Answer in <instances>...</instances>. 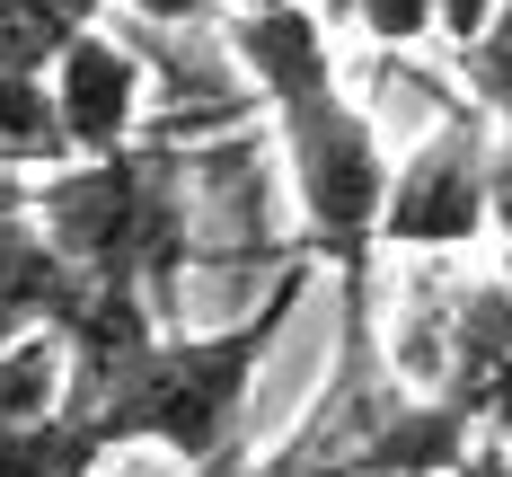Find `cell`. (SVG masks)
Segmentation results:
<instances>
[{
  "mask_svg": "<svg viewBox=\"0 0 512 477\" xmlns=\"http://www.w3.org/2000/svg\"><path fill=\"white\" fill-rule=\"evenodd\" d=\"M309 274H318V257L301 248L248 318L151 336L89 407H71L89 460H106V451H168V460H186V477H195V469H212V460H230V451H248L239 424H248L256 371H265V354L283 345V327H292V310H301V292H309Z\"/></svg>",
  "mask_w": 512,
  "mask_h": 477,
  "instance_id": "cell-1",
  "label": "cell"
},
{
  "mask_svg": "<svg viewBox=\"0 0 512 477\" xmlns=\"http://www.w3.org/2000/svg\"><path fill=\"white\" fill-rule=\"evenodd\" d=\"M195 477H274V460H256V451H230V460H212Z\"/></svg>",
  "mask_w": 512,
  "mask_h": 477,
  "instance_id": "cell-17",
  "label": "cell"
},
{
  "mask_svg": "<svg viewBox=\"0 0 512 477\" xmlns=\"http://www.w3.org/2000/svg\"><path fill=\"white\" fill-rule=\"evenodd\" d=\"M460 477H512V451L495 442V433H477V451L460 460Z\"/></svg>",
  "mask_w": 512,
  "mask_h": 477,
  "instance_id": "cell-16",
  "label": "cell"
},
{
  "mask_svg": "<svg viewBox=\"0 0 512 477\" xmlns=\"http://www.w3.org/2000/svg\"><path fill=\"white\" fill-rule=\"evenodd\" d=\"M106 27V0H0V71L9 80H53V62Z\"/></svg>",
  "mask_w": 512,
  "mask_h": 477,
  "instance_id": "cell-8",
  "label": "cell"
},
{
  "mask_svg": "<svg viewBox=\"0 0 512 477\" xmlns=\"http://www.w3.org/2000/svg\"><path fill=\"white\" fill-rule=\"evenodd\" d=\"M451 62H460V89H468V106H477L486 124L512 115V0H495V18H486Z\"/></svg>",
  "mask_w": 512,
  "mask_h": 477,
  "instance_id": "cell-12",
  "label": "cell"
},
{
  "mask_svg": "<svg viewBox=\"0 0 512 477\" xmlns=\"http://www.w3.org/2000/svg\"><path fill=\"white\" fill-rule=\"evenodd\" d=\"M89 442L80 424L53 416V424H0V477H89Z\"/></svg>",
  "mask_w": 512,
  "mask_h": 477,
  "instance_id": "cell-11",
  "label": "cell"
},
{
  "mask_svg": "<svg viewBox=\"0 0 512 477\" xmlns=\"http://www.w3.org/2000/svg\"><path fill=\"white\" fill-rule=\"evenodd\" d=\"M27 212L80 283L142 292L168 318V292L195 257V212H186V159L177 151L133 142L115 159H62L53 177H27Z\"/></svg>",
  "mask_w": 512,
  "mask_h": 477,
  "instance_id": "cell-2",
  "label": "cell"
},
{
  "mask_svg": "<svg viewBox=\"0 0 512 477\" xmlns=\"http://www.w3.org/2000/svg\"><path fill=\"white\" fill-rule=\"evenodd\" d=\"M142 27H221V0H106Z\"/></svg>",
  "mask_w": 512,
  "mask_h": 477,
  "instance_id": "cell-15",
  "label": "cell"
},
{
  "mask_svg": "<svg viewBox=\"0 0 512 477\" xmlns=\"http://www.w3.org/2000/svg\"><path fill=\"white\" fill-rule=\"evenodd\" d=\"M221 53L239 62V80L256 89V106L318 98L336 89V45H327V18L318 9H265V18H221Z\"/></svg>",
  "mask_w": 512,
  "mask_h": 477,
  "instance_id": "cell-6",
  "label": "cell"
},
{
  "mask_svg": "<svg viewBox=\"0 0 512 477\" xmlns=\"http://www.w3.org/2000/svg\"><path fill=\"white\" fill-rule=\"evenodd\" d=\"M486 168H495V124L468 98L442 106V124L398 159L389 212H380V248L398 257H451L486 239Z\"/></svg>",
  "mask_w": 512,
  "mask_h": 477,
  "instance_id": "cell-4",
  "label": "cell"
},
{
  "mask_svg": "<svg viewBox=\"0 0 512 477\" xmlns=\"http://www.w3.org/2000/svg\"><path fill=\"white\" fill-rule=\"evenodd\" d=\"M345 9H354V27L380 53H407L424 36H442V0H345Z\"/></svg>",
  "mask_w": 512,
  "mask_h": 477,
  "instance_id": "cell-13",
  "label": "cell"
},
{
  "mask_svg": "<svg viewBox=\"0 0 512 477\" xmlns=\"http://www.w3.org/2000/svg\"><path fill=\"white\" fill-rule=\"evenodd\" d=\"M274 151H283V177H292V204H301V230H309L301 248L309 257H336L345 274H371L389 177H398L371 106L345 98V80L318 89V98L274 106Z\"/></svg>",
  "mask_w": 512,
  "mask_h": 477,
  "instance_id": "cell-3",
  "label": "cell"
},
{
  "mask_svg": "<svg viewBox=\"0 0 512 477\" xmlns=\"http://www.w3.org/2000/svg\"><path fill=\"white\" fill-rule=\"evenodd\" d=\"M486 239L512 257V115H495V168H486Z\"/></svg>",
  "mask_w": 512,
  "mask_h": 477,
  "instance_id": "cell-14",
  "label": "cell"
},
{
  "mask_svg": "<svg viewBox=\"0 0 512 477\" xmlns=\"http://www.w3.org/2000/svg\"><path fill=\"white\" fill-rule=\"evenodd\" d=\"M45 89H53L62 151H71V159H115V151L142 142V106H151V62H142V45L89 27L80 45L53 62Z\"/></svg>",
  "mask_w": 512,
  "mask_h": 477,
  "instance_id": "cell-5",
  "label": "cell"
},
{
  "mask_svg": "<svg viewBox=\"0 0 512 477\" xmlns=\"http://www.w3.org/2000/svg\"><path fill=\"white\" fill-rule=\"evenodd\" d=\"M62 115H53V89L45 80H9L0 71V177H18V168H62Z\"/></svg>",
  "mask_w": 512,
  "mask_h": 477,
  "instance_id": "cell-10",
  "label": "cell"
},
{
  "mask_svg": "<svg viewBox=\"0 0 512 477\" xmlns=\"http://www.w3.org/2000/svg\"><path fill=\"white\" fill-rule=\"evenodd\" d=\"M71 407V363L53 336H18L0 345V424H53Z\"/></svg>",
  "mask_w": 512,
  "mask_h": 477,
  "instance_id": "cell-9",
  "label": "cell"
},
{
  "mask_svg": "<svg viewBox=\"0 0 512 477\" xmlns=\"http://www.w3.org/2000/svg\"><path fill=\"white\" fill-rule=\"evenodd\" d=\"M477 451V416H460L451 398H398L380 407V424L327 477H460V460Z\"/></svg>",
  "mask_w": 512,
  "mask_h": 477,
  "instance_id": "cell-7",
  "label": "cell"
},
{
  "mask_svg": "<svg viewBox=\"0 0 512 477\" xmlns=\"http://www.w3.org/2000/svg\"><path fill=\"white\" fill-rule=\"evenodd\" d=\"M265 9H318V0H221V18H265Z\"/></svg>",
  "mask_w": 512,
  "mask_h": 477,
  "instance_id": "cell-18",
  "label": "cell"
}]
</instances>
